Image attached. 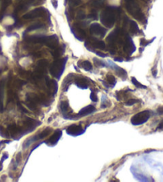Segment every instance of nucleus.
Wrapping results in <instances>:
<instances>
[{
  "mask_svg": "<svg viewBox=\"0 0 163 182\" xmlns=\"http://www.w3.org/2000/svg\"><path fill=\"white\" fill-rule=\"evenodd\" d=\"M116 10L117 8L109 7L103 10L100 15L101 22L108 28H112L116 21Z\"/></svg>",
  "mask_w": 163,
  "mask_h": 182,
  "instance_id": "obj_1",
  "label": "nucleus"
},
{
  "mask_svg": "<svg viewBox=\"0 0 163 182\" xmlns=\"http://www.w3.org/2000/svg\"><path fill=\"white\" fill-rule=\"evenodd\" d=\"M125 8L128 10V12L131 14L136 19L139 20L141 22H143L145 19V15L142 12L139 6L135 0H125Z\"/></svg>",
  "mask_w": 163,
  "mask_h": 182,
  "instance_id": "obj_2",
  "label": "nucleus"
},
{
  "mask_svg": "<svg viewBox=\"0 0 163 182\" xmlns=\"http://www.w3.org/2000/svg\"><path fill=\"white\" fill-rule=\"evenodd\" d=\"M66 60L67 58H63V59H58L55 61H54L50 67V72L51 75L56 77L57 79H59L64 72Z\"/></svg>",
  "mask_w": 163,
  "mask_h": 182,
  "instance_id": "obj_3",
  "label": "nucleus"
},
{
  "mask_svg": "<svg viewBox=\"0 0 163 182\" xmlns=\"http://www.w3.org/2000/svg\"><path fill=\"white\" fill-rule=\"evenodd\" d=\"M150 117V111H142V112L137 113L133 117L131 118V123L133 125H141L146 123Z\"/></svg>",
  "mask_w": 163,
  "mask_h": 182,
  "instance_id": "obj_4",
  "label": "nucleus"
},
{
  "mask_svg": "<svg viewBox=\"0 0 163 182\" xmlns=\"http://www.w3.org/2000/svg\"><path fill=\"white\" fill-rule=\"evenodd\" d=\"M45 13L46 10L44 8L38 7L35 9V10H31L30 12L27 13L26 15H23V18L24 19H35V18L42 17V16L45 15Z\"/></svg>",
  "mask_w": 163,
  "mask_h": 182,
  "instance_id": "obj_5",
  "label": "nucleus"
},
{
  "mask_svg": "<svg viewBox=\"0 0 163 182\" xmlns=\"http://www.w3.org/2000/svg\"><path fill=\"white\" fill-rule=\"evenodd\" d=\"M90 33L94 35L100 36V37H104L106 34V29L103 28L98 23H93L91 24L90 28Z\"/></svg>",
  "mask_w": 163,
  "mask_h": 182,
  "instance_id": "obj_6",
  "label": "nucleus"
},
{
  "mask_svg": "<svg viewBox=\"0 0 163 182\" xmlns=\"http://www.w3.org/2000/svg\"><path fill=\"white\" fill-rule=\"evenodd\" d=\"M58 43H59V40H58V36L56 35L46 36L44 44L46 45L48 48H51V49H55L58 46Z\"/></svg>",
  "mask_w": 163,
  "mask_h": 182,
  "instance_id": "obj_7",
  "label": "nucleus"
},
{
  "mask_svg": "<svg viewBox=\"0 0 163 182\" xmlns=\"http://www.w3.org/2000/svg\"><path fill=\"white\" fill-rule=\"evenodd\" d=\"M123 49H124V51H125L126 54H128L129 55H132V54L135 51L136 47L134 43H133V40H131V37H127Z\"/></svg>",
  "mask_w": 163,
  "mask_h": 182,
  "instance_id": "obj_8",
  "label": "nucleus"
},
{
  "mask_svg": "<svg viewBox=\"0 0 163 182\" xmlns=\"http://www.w3.org/2000/svg\"><path fill=\"white\" fill-rule=\"evenodd\" d=\"M83 132L84 131L79 125H70L66 128V133L68 135H70V136H78V135L83 134Z\"/></svg>",
  "mask_w": 163,
  "mask_h": 182,
  "instance_id": "obj_9",
  "label": "nucleus"
},
{
  "mask_svg": "<svg viewBox=\"0 0 163 182\" xmlns=\"http://www.w3.org/2000/svg\"><path fill=\"white\" fill-rule=\"evenodd\" d=\"M71 31L72 32L74 35L77 39L80 41H83L86 37V33L85 31L82 29L81 28H79L78 25H74L73 28H71Z\"/></svg>",
  "mask_w": 163,
  "mask_h": 182,
  "instance_id": "obj_10",
  "label": "nucleus"
},
{
  "mask_svg": "<svg viewBox=\"0 0 163 182\" xmlns=\"http://www.w3.org/2000/svg\"><path fill=\"white\" fill-rule=\"evenodd\" d=\"M61 136H62V131L61 130H57L50 137V139L48 140V144L50 145H56L61 138Z\"/></svg>",
  "mask_w": 163,
  "mask_h": 182,
  "instance_id": "obj_11",
  "label": "nucleus"
},
{
  "mask_svg": "<svg viewBox=\"0 0 163 182\" xmlns=\"http://www.w3.org/2000/svg\"><path fill=\"white\" fill-rule=\"evenodd\" d=\"M40 124V122H38V121L32 120V119H30V118H27V120L25 122V125H27V128H28L27 132H31L32 130L35 129V127H37Z\"/></svg>",
  "mask_w": 163,
  "mask_h": 182,
  "instance_id": "obj_12",
  "label": "nucleus"
},
{
  "mask_svg": "<svg viewBox=\"0 0 163 182\" xmlns=\"http://www.w3.org/2000/svg\"><path fill=\"white\" fill-rule=\"evenodd\" d=\"M46 84L48 87H50V90H52L53 95H55L57 92H58V84L57 82L55 80H51L50 78H46Z\"/></svg>",
  "mask_w": 163,
  "mask_h": 182,
  "instance_id": "obj_13",
  "label": "nucleus"
},
{
  "mask_svg": "<svg viewBox=\"0 0 163 182\" xmlns=\"http://www.w3.org/2000/svg\"><path fill=\"white\" fill-rule=\"evenodd\" d=\"M94 111H95V108H94L93 105H88V106H86V107H85L84 108L81 110L79 113H78V115L84 116L91 114V113L94 112Z\"/></svg>",
  "mask_w": 163,
  "mask_h": 182,
  "instance_id": "obj_14",
  "label": "nucleus"
},
{
  "mask_svg": "<svg viewBox=\"0 0 163 182\" xmlns=\"http://www.w3.org/2000/svg\"><path fill=\"white\" fill-rule=\"evenodd\" d=\"M47 61L45 60H42L40 61H38V63H37V67H36V69H37V72L39 73H43V72L45 70L46 67H47Z\"/></svg>",
  "mask_w": 163,
  "mask_h": 182,
  "instance_id": "obj_15",
  "label": "nucleus"
},
{
  "mask_svg": "<svg viewBox=\"0 0 163 182\" xmlns=\"http://www.w3.org/2000/svg\"><path fill=\"white\" fill-rule=\"evenodd\" d=\"M75 84H77V86H78V87L83 88V89H86V88H87L88 87V84L87 82H86V80L85 78H83V77L77 78L75 80Z\"/></svg>",
  "mask_w": 163,
  "mask_h": 182,
  "instance_id": "obj_16",
  "label": "nucleus"
},
{
  "mask_svg": "<svg viewBox=\"0 0 163 182\" xmlns=\"http://www.w3.org/2000/svg\"><path fill=\"white\" fill-rule=\"evenodd\" d=\"M64 50H65V46H64V45H63V46H61V47H58V48L57 47V48H55V51H53L52 52L53 56L55 58L60 57L61 55L64 53Z\"/></svg>",
  "mask_w": 163,
  "mask_h": 182,
  "instance_id": "obj_17",
  "label": "nucleus"
},
{
  "mask_svg": "<svg viewBox=\"0 0 163 182\" xmlns=\"http://www.w3.org/2000/svg\"><path fill=\"white\" fill-rule=\"evenodd\" d=\"M118 30L117 29V30L114 31L113 32H111L110 35H108L107 39H106L107 42L109 43H114L115 42L116 39L118 38Z\"/></svg>",
  "mask_w": 163,
  "mask_h": 182,
  "instance_id": "obj_18",
  "label": "nucleus"
},
{
  "mask_svg": "<svg viewBox=\"0 0 163 182\" xmlns=\"http://www.w3.org/2000/svg\"><path fill=\"white\" fill-rule=\"evenodd\" d=\"M78 65L79 67H83V69L86 71H90L92 69V64L91 63L86 60V61H83V62H78Z\"/></svg>",
  "mask_w": 163,
  "mask_h": 182,
  "instance_id": "obj_19",
  "label": "nucleus"
},
{
  "mask_svg": "<svg viewBox=\"0 0 163 182\" xmlns=\"http://www.w3.org/2000/svg\"><path fill=\"white\" fill-rule=\"evenodd\" d=\"M92 44H93L94 48H98V49H105V43L103 42V41H101V40H94Z\"/></svg>",
  "mask_w": 163,
  "mask_h": 182,
  "instance_id": "obj_20",
  "label": "nucleus"
},
{
  "mask_svg": "<svg viewBox=\"0 0 163 182\" xmlns=\"http://www.w3.org/2000/svg\"><path fill=\"white\" fill-rule=\"evenodd\" d=\"M71 81H72V80H71V75H68V76L64 80V82L63 84V91H66L68 89V87H69L70 84H71Z\"/></svg>",
  "mask_w": 163,
  "mask_h": 182,
  "instance_id": "obj_21",
  "label": "nucleus"
},
{
  "mask_svg": "<svg viewBox=\"0 0 163 182\" xmlns=\"http://www.w3.org/2000/svg\"><path fill=\"white\" fill-rule=\"evenodd\" d=\"M116 72L118 73V75L120 76V77H122L123 79V80H125V78L127 77V72H125L124 69H122V68H121V67H118L116 66Z\"/></svg>",
  "mask_w": 163,
  "mask_h": 182,
  "instance_id": "obj_22",
  "label": "nucleus"
},
{
  "mask_svg": "<svg viewBox=\"0 0 163 182\" xmlns=\"http://www.w3.org/2000/svg\"><path fill=\"white\" fill-rule=\"evenodd\" d=\"M130 22H131V32L133 33V34H137V33L139 31V28H138V24H137V22H136L135 21H133V20H131Z\"/></svg>",
  "mask_w": 163,
  "mask_h": 182,
  "instance_id": "obj_23",
  "label": "nucleus"
},
{
  "mask_svg": "<svg viewBox=\"0 0 163 182\" xmlns=\"http://www.w3.org/2000/svg\"><path fill=\"white\" fill-rule=\"evenodd\" d=\"M59 107H60L61 112H63V113H66V112H67L68 109H69V103H68L66 100L62 101Z\"/></svg>",
  "mask_w": 163,
  "mask_h": 182,
  "instance_id": "obj_24",
  "label": "nucleus"
},
{
  "mask_svg": "<svg viewBox=\"0 0 163 182\" xmlns=\"http://www.w3.org/2000/svg\"><path fill=\"white\" fill-rule=\"evenodd\" d=\"M104 3V0H91L90 2V6L94 8L100 7Z\"/></svg>",
  "mask_w": 163,
  "mask_h": 182,
  "instance_id": "obj_25",
  "label": "nucleus"
},
{
  "mask_svg": "<svg viewBox=\"0 0 163 182\" xmlns=\"http://www.w3.org/2000/svg\"><path fill=\"white\" fill-rule=\"evenodd\" d=\"M43 27V24H42V23H36V24L30 26V27L27 29V32H28V31H31L36 30V29H39V28H42Z\"/></svg>",
  "mask_w": 163,
  "mask_h": 182,
  "instance_id": "obj_26",
  "label": "nucleus"
},
{
  "mask_svg": "<svg viewBox=\"0 0 163 182\" xmlns=\"http://www.w3.org/2000/svg\"><path fill=\"white\" fill-rule=\"evenodd\" d=\"M106 80L107 82L111 85V86H114L116 84V79L115 77L112 75H106Z\"/></svg>",
  "mask_w": 163,
  "mask_h": 182,
  "instance_id": "obj_27",
  "label": "nucleus"
},
{
  "mask_svg": "<svg viewBox=\"0 0 163 182\" xmlns=\"http://www.w3.org/2000/svg\"><path fill=\"white\" fill-rule=\"evenodd\" d=\"M50 131H51V129H50V128H46L44 131H43V132H41L40 134L38 135V137L40 138V139H43V138H45L46 136H48V135L50 134Z\"/></svg>",
  "mask_w": 163,
  "mask_h": 182,
  "instance_id": "obj_28",
  "label": "nucleus"
},
{
  "mask_svg": "<svg viewBox=\"0 0 163 182\" xmlns=\"http://www.w3.org/2000/svg\"><path fill=\"white\" fill-rule=\"evenodd\" d=\"M131 80H132V83H133V84L135 85L137 87H140V88H143V89L146 88V86H145V85H143V84H140V83L138 82V80H136L134 77H132Z\"/></svg>",
  "mask_w": 163,
  "mask_h": 182,
  "instance_id": "obj_29",
  "label": "nucleus"
},
{
  "mask_svg": "<svg viewBox=\"0 0 163 182\" xmlns=\"http://www.w3.org/2000/svg\"><path fill=\"white\" fill-rule=\"evenodd\" d=\"M94 64L97 66V67H105V64L104 63V62H103V61H101L100 60H98V59H97V58H94Z\"/></svg>",
  "mask_w": 163,
  "mask_h": 182,
  "instance_id": "obj_30",
  "label": "nucleus"
},
{
  "mask_svg": "<svg viewBox=\"0 0 163 182\" xmlns=\"http://www.w3.org/2000/svg\"><path fill=\"white\" fill-rule=\"evenodd\" d=\"M138 102H139V100L132 99V100H129L128 101H126V102H125V105H127V106H131V105H133L134 104Z\"/></svg>",
  "mask_w": 163,
  "mask_h": 182,
  "instance_id": "obj_31",
  "label": "nucleus"
},
{
  "mask_svg": "<svg viewBox=\"0 0 163 182\" xmlns=\"http://www.w3.org/2000/svg\"><path fill=\"white\" fill-rule=\"evenodd\" d=\"M85 17L86 15L83 11H78L77 13V19H85Z\"/></svg>",
  "mask_w": 163,
  "mask_h": 182,
  "instance_id": "obj_32",
  "label": "nucleus"
},
{
  "mask_svg": "<svg viewBox=\"0 0 163 182\" xmlns=\"http://www.w3.org/2000/svg\"><path fill=\"white\" fill-rule=\"evenodd\" d=\"M70 5L72 6H78L81 3V0H68Z\"/></svg>",
  "mask_w": 163,
  "mask_h": 182,
  "instance_id": "obj_33",
  "label": "nucleus"
},
{
  "mask_svg": "<svg viewBox=\"0 0 163 182\" xmlns=\"http://www.w3.org/2000/svg\"><path fill=\"white\" fill-rule=\"evenodd\" d=\"M90 100L94 101V102H97L98 101V96L94 92H91L90 94Z\"/></svg>",
  "mask_w": 163,
  "mask_h": 182,
  "instance_id": "obj_34",
  "label": "nucleus"
},
{
  "mask_svg": "<svg viewBox=\"0 0 163 182\" xmlns=\"http://www.w3.org/2000/svg\"><path fill=\"white\" fill-rule=\"evenodd\" d=\"M153 40H150V41H146L145 39H142V40H141V42H140L141 45H142V46H146V45H148L149 43H150L151 42H153Z\"/></svg>",
  "mask_w": 163,
  "mask_h": 182,
  "instance_id": "obj_35",
  "label": "nucleus"
},
{
  "mask_svg": "<svg viewBox=\"0 0 163 182\" xmlns=\"http://www.w3.org/2000/svg\"><path fill=\"white\" fill-rule=\"evenodd\" d=\"M10 1H11V0H4V1H3V10H4V9H6V7H7L8 5H9V3H10Z\"/></svg>",
  "mask_w": 163,
  "mask_h": 182,
  "instance_id": "obj_36",
  "label": "nucleus"
},
{
  "mask_svg": "<svg viewBox=\"0 0 163 182\" xmlns=\"http://www.w3.org/2000/svg\"><path fill=\"white\" fill-rule=\"evenodd\" d=\"M157 112L159 115H163V107H159L157 109Z\"/></svg>",
  "mask_w": 163,
  "mask_h": 182,
  "instance_id": "obj_37",
  "label": "nucleus"
},
{
  "mask_svg": "<svg viewBox=\"0 0 163 182\" xmlns=\"http://www.w3.org/2000/svg\"><path fill=\"white\" fill-rule=\"evenodd\" d=\"M51 3H52L54 7L55 8L58 7V2H57V0H51Z\"/></svg>",
  "mask_w": 163,
  "mask_h": 182,
  "instance_id": "obj_38",
  "label": "nucleus"
},
{
  "mask_svg": "<svg viewBox=\"0 0 163 182\" xmlns=\"http://www.w3.org/2000/svg\"><path fill=\"white\" fill-rule=\"evenodd\" d=\"M96 54L98 55H99V56H101V57H105V56H107L106 54H104V53L103 52H96Z\"/></svg>",
  "mask_w": 163,
  "mask_h": 182,
  "instance_id": "obj_39",
  "label": "nucleus"
},
{
  "mask_svg": "<svg viewBox=\"0 0 163 182\" xmlns=\"http://www.w3.org/2000/svg\"><path fill=\"white\" fill-rule=\"evenodd\" d=\"M88 17L91 18V19H96V18H97V15H96V14H94V13H92V14L88 15Z\"/></svg>",
  "mask_w": 163,
  "mask_h": 182,
  "instance_id": "obj_40",
  "label": "nucleus"
},
{
  "mask_svg": "<svg viewBox=\"0 0 163 182\" xmlns=\"http://www.w3.org/2000/svg\"><path fill=\"white\" fill-rule=\"evenodd\" d=\"M114 60H115L116 61H121V62L122 61V59H118V58H115Z\"/></svg>",
  "mask_w": 163,
  "mask_h": 182,
  "instance_id": "obj_41",
  "label": "nucleus"
},
{
  "mask_svg": "<svg viewBox=\"0 0 163 182\" xmlns=\"http://www.w3.org/2000/svg\"><path fill=\"white\" fill-rule=\"evenodd\" d=\"M142 1H145V2H148L149 0H142Z\"/></svg>",
  "mask_w": 163,
  "mask_h": 182,
  "instance_id": "obj_42",
  "label": "nucleus"
}]
</instances>
